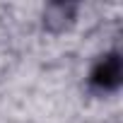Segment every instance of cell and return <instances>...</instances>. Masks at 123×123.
Here are the masks:
<instances>
[{
    "instance_id": "1",
    "label": "cell",
    "mask_w": 123,
    "mask_h": 123,
    "mask_svg": "<svg viewBox=\"0 0 123 123\" xmlns=\"http://www.w3.org/2000/svg\"><path fill=\"white\" fill-rule=\"evenodd\" d=\"M92 85L94 87H101V89H113L118 82H121V58L116 53L101 58L97 68L92 70Z\"/></svg>"
}]
</instances>
